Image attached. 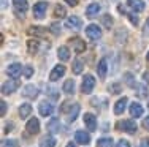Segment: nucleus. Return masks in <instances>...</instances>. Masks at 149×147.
I'll list each match as a JSON object with an SVG mask.
<instances>
[{
	"label": "nucleus",
	"instance_id": "f257e3e1",
	"mask_svg": "<svg viewBox=\"0 0 149 147\" xmlns=\"http://www.w3.org/2000/svg\"><path fill=\"white\" fill-rule=\"evenodd\" d=\"M94 87H95V79H94V76L86 75V76L83 78V84H81V92H83V93H91L92 90H94Z\"/></svg>",
	"mask_w": 149,
	"mask_h": 147
},
{
	"label": "nucleus",
	"instance_id": "f03ea898",
	"mask_svg": "<svg viewBox=\"0 0 149 147\" xmlns=\"http://www.w3.org/2000/svg\"><path fill=\"white\" fill-rule=\"evenodd\" d=\"M46 10H48V3L46 2H38L33 5V16L37 19H43L46 14Z\"/></svg>",
	"mask_w": 149,
	"mask_h": 147
},
{
	"label": "nucleus",
	"instance_id": "7ed1b4c3",
	"mask_svg": "<svg viewBox=\"0 0 149 147\" xmlns=\"http://www.w3.org/2000/svg\"><path fill=\"white\" fill-rule=\"evenodd\" d=\"M86 35H87V38H91V40H98V38L102 37V30H100V27L98 26H95V24H91V26H87V29H86Z\"/></svg>",
	"mask_w": 149,
	"mask_h": 147
},
{
	"label": "nucleus",
	"instance_id": "20e7f679",
	"mask_svg": "<svg viewBox=\"0 0 149 147\" xmlns=\"http://www.w3.org/2000/svg\"><path fill=\"white\" fill-rule=\"evenodd\" d=\"M118 128L119 130H124V131L130 133V135H133V133L136 131V124H135L133 120H122V122H119Z\"/></svg>",
	"mask_w": 149,
	"mask_h": 147
},
{
	"label": "nucleus",
	"instance_id": "39448f33",
	"mask_svg": "<svg viewBox=\"0 0 149 147\" xmlns=\"http://www.w3.org/2000/svg\"><path fill=\"white\" fill-rule=\"evenodd\" d=\"M63 75H65V66L56 65L54 68H52V71L49 73V79H51V81H57V79H60Z\"/></svg>",
	"mask_w": 149,
	"mask_h": 147
},
{
	"label": "nucleus",
	"instance_id": "423d86ee",
	"mask_svg": "<svg viewBox=\"0 0 149 147\" xmlns=\"http://www.w3.org/2000/svg\"><path fill=\"white\" fill-rule=\"evenodd\" d=\"M65 26L68 27V29H73V30H79L81 27H83V21L79 19L78 16H70L68 19H67Z\"/></svg>",
	"mask_w": 149,
	"mask_h": 147
},
{
	"label": "nucleus",
	"instance_id": "0eeeda50",
	"mask_svg": "<svg viewBox=\"0 0 149 147\" xmlns=\"http://www.w3.org/2000/svg\"><path fill=\"white\" fill-rule=\"evenodd\" d=\"M26 130H27V133H30V135H37V133L40 131V120H38V119H30L26 125Z\"/></svg>",
	"mask_w": 149,
	"mask_h": 147
},
{
	"label": "nucleus",
	"instance_id": "6e6552de",
	"mask_svg": "<svg viewBox=\"0 0 149 147\" xmlns=\"http://www.w3.org/2000/svg\"><path fill=\"white\" fill-rule=\"evenodd\" d=\"M17 86H19V82H17V81L5 82V84L2 86V93H3V95H10V93H13V92L17 89Z\"/></svg>",
	"mask_w": 149,
	"mask_h": 147
},
{
	"label": "nucleus",
	"instance_id": "1a4fd4ad",
	"mask_svg": "<svg viewBox=\"0 0 149 147\" xmlns=\"http://www.w3.org/2000/svg\"><path fill=\"white\" fill-rule=\"evenodd\" d=\"M38 95V89L33 86V84H27L22 90V97H27V98H37Z\"/></svg>",
	"mask_w": 149,
	"mask_h": 147
},
{
	"label": "nucleus",
	"instance_id": "9d476101",
	"mask_svg": "<svg viewBox=\"0 0 149 147\" xmlns=\"http://www.w3.org/2000/svg\"><path fill=\"white\" fill-rule=\"evenodd\" d=\"M84 125L87 127L89 131H94L97 128V120H95V115L94 114H86L84 115Z\"/></svg>",
	"mask_w": 149,
	"mask_h": 147
},
{
	"label": "nucleus",
	"instance_id": "9b49d317",
	"mask_svg": "<svg viewBox=\"0 0 149 147\" xmlns=\"http://www.w3.org/2000/svg\"><path fill=\"white\" fill-rule=\"evenodd\" d=\"M74 139H76V142H79V144H89V141H91V136L87 135L86 131H83V130H78L76 133H74Z\"/></svg>",
	"mask_w": 149,
	"mask_h": 147
},
{
	"label": "nucleus",
	"instance_id": "f8f14e48",
	"mask_svg": "<svg viewBox=\"0 0 149 147\" xmlns=\"http://www.w3.org/2000/svg\"><path fill=\"white\" fill-rule=\"evenodd\" d=\"M70 43L73 44L74 52H84V51H86V43H84L81 38H72V40H70Z\"/></svg>",
	"mask_w": 149,
	"mask_h": 147
},
{
	"label": "nucleus",
	"instance_id": "ddd939ff",
	"mask_svg": "<svg viewBox=\"0 0 149 147\" xmlns=\"http://www.w3.org/2000/svg\"><path fill=\"white\" fill-rule=\"evenodd\" d=\"M127 5H129L133 11H136V13H140V11H143V10H144V2H143V0H127Z\"/></svg>",
	"mask_w": 149,
	"mask_h": 147
},
{
	"label": "nucleus",
	"instance_id": "4468645a",
	"mask_svg": "<svg viewBox=\"0 0 149 147\" xmlns=\"http://www.w3.org/2000/svg\"><path fill=\"white\" fill-rule=\"evenodd\" d=\"M106 71H108V62H106V59H100V62H98V65H97L98 76L103 79L105 76H106Z\"/></svg>",
	"mask_w": 149,
	"mask_h": 147
},
{
	"label": "nucleus",
	"instance_id": "2eb2a0df",
	"mask_svg": "<svg viewBox=\"0 0 149 147\" xmlns=\"http://www.w3.org/2000/svg\"><path fill=\"white\" fill-rule=\"evenodd\" d=\"M38 109H40V114L43 115V117H48V115H51L52 114V104H49L48 101H43V103H40V108H38Z\"/></svg>",
	"mask_w": 149,
	"mask_h": 147
},
{
	"label": "nucleus",
	"instance_id": "dca6fc26",
	"mask_svg": "<svg viewBox=\"0 0 149 147\" xmlns=\"http://www.w3.org/2000/svg\"><path fill=\"white\" fill-rule=\"evenodd\" d=\"M21 73H22V66H21L19 63H13V65H10V68H8V75L11 76V78H19Z\"/></svg>",
	"mask_w": 149,
	"mask_h": 147
},
{
	"label": "nucleus",
	"instance_id": "f3484780",
	"mask_svg": "<svg viewBox=\"0 0 149 147\" xmlns=\"http://www.w3.org/2000/svg\"><path fill=\"white\" fill-rule=\"evenodd\" d=\"M130 115H132V117H141V115H143V108H141V104H138V103L130 104Z\"/></svg>",
	"mask_w": 149,
	"mask_h": 147
},
{
	"label": "nucleus",
	"instance_id": "a211bd4d",
	"mask_svg": "<svg viewBox=\"0 0 149 147\" xmlns=\"http://www.w3.org/2000/svg\"><path fill=\"white\" fill-rule=\"evenodd\" d=\"M13 5H15V8L17 10V11H21V13H26L27 8H29L27 0H13Z\"/></svg>",
	"mask_w": 149,
	"mask_h": 147
},
{
	"label": "nucleus",
	"instance_id": "6ab92c4d",
	"mask_svg": "<svg viewBox=\"0 0 149 147\" xmlns=\"http://www.w3.org/2000/svg\"><path fill=\"white\" fill-rule=\"evenodd\" d=\"M97 13H100V5L98 3H91V5H87V8H86V14L92 17V16H95Z\"/></svg>",
	"mask_w": 149,
	"mask_h": 147
},
{
	"label": "nucleus",
	"instance_id": "aec40b11",
	"mask_svg": "<svg viewBox=\"0 0 149 147\" xmlns=\"http://www.w3.org/2000/svg\"><path fill=\"white\" fill-rule=\"evenodd\" d=\"M125 106H127V98H120L118 103L114 104V114H118V115L122 114L124 109H125Z\"/></svg>",
	"mask_w": 149,
	"mask_h": 147
},
{
	"label": "nucleus",
	"instance_id": "412c9836",
	"mask_svg": "<svg viewBox=\"0 0 149 147\" xmlns=\"http://www.w3.org/2000/svg\"><path fill=\"white\" fill-rule=\"evenodd\" d=\"M57 55H59L60 60L67 62V60L70 59V51H68V48H67V46H60L59 51H57Z\"/></svg>",
	"mask_w": 149,
	"mask_h": 147
},
{
	"label": "nucleus",
	"instance_id": "4be33fe9",
	"mask_svg": "<svg viewBox=\"0 0 149 147\" xmlns=\"http://www.w3.org/2000/svg\"><path fill=\"white\" fill-rule=\"evenodd\" d=\"M56 146V139L52 136H45L40 142V147H54Z\"/></svg>",
	"mask_w": 149,
	"mask_h": 147
},
{
	"label": "nucleus",
	"instance_id": "5701e85b",
	"mask_svg": "<svg viewBox=\"0 0 149 147\" xmlns=\"http://www.w3.org/2000/svg\"><path fill=\"white\" fill-rule=\"evenodd\" d=\"M27 49H29V52L30 54H35V52L40 49V43H38L37 40H30V41H27Z\"/></svg>",
	"mask_w": 149,
	"mask_h": 147
},
{
	"label": "nucleus",
	"instance_id": "b1692460",
	"mask_svg": "<svg viewBox=\"0 0 149 147\" xmlns=\"http://www.w3.org/2000/svg\"><path fill=\"white\" fill-rule=\"evenodd\" d=\"M32 112V106H30V104L29 103H24L22 104V106H21L19 108V115H21V117H27V115H29Z\"/></svg>",
	"mask_w": 149,
	"mask_h": 147
},
{
	"label": "nucleus",
	"instance_id": "393cba45",
	"mask_svg": "<svg viewBox=\"0 0 149 147\" xmlns=\"http://www.w3.org/2000/svg\"><path fill=\"white\" fill-rule=\"evenodd\" d=\"M78 114H79V104H73L70 112H68V122H73L78 117Z\"/></svg>",
	"mask_w": 149,
	"mask_h": 147
},
{
	"label": "nucleus",
	"instance_id": "a878e982",
	"mask_svg": "<svg viewBox=\"0 0 149 147\" xmlns=\"http://www.w3.org/2000/svg\"><path fill=\"white\" fill-rule=\"evenodd\" d=\"M27 33H29V35H40V37H43V35H46V29H43V27H30V29L27 30Z\"/></svg>",
	"mask_w": 149,
	"mask_h": 147
},
{
	"label": "nucleus",
	"instance_id": "bb28decb",
	"mask_svg": "<svg viewBox=\"0 0 149 147\" xmlns=\"http://www.w3.org/2000/svg\"><path fill=\"white\" fill-rule=\"evenodd\" d=\"M63 92L68 93V95H72V93L74 92V82L72 81V79L65 81V84H63Z\"/></svg>",
	"mask_w": 149,
	"mask_h": 147
},
{
	"label": "nucleus",
	"instance_id": "cd10ccee",
	"mask_svg": "<svg viewBox=\"0 0 149 147\" xmlns=\"http://www.w3.org/2000/svg\"><path fill=\"white\" fill-rule=\"evenodd\" d=\"M97 147H113V139L111 138H100L97 141Z\"/></svg>",
	"mask_w": 149,
	"mask_h": 147
},
{
	"label": "nucleus",
	"instance_id": "c85d7f7f",
	"mask_svg": "<svg viewBox=\"0 0 149 147\" xmlns=\"http://www.w3.org/2000/svg\"><path fill=\"white\" fill-rule=\"evenodd\" d=\"M72 70H73L74 75H81V73H83V62H81V60H74L73 65H72Z\"/></svg>",
	"mask_w": 149,
	"mask_h": 147
},
{
	"label": "nucleus",
	"instance_id": "c756f323",
	"mask_svg": "<svg viewBox=\"0 0 149 147\" xmlns=\"http://www.w3.org/2000/svg\"><path fill=\"white\" fill-rule=\"evenodd\" d=\"M65 14H67L65 8H63L62 5H56V8H54V16H56V17H63Z\"/></svg>",
	"mask_w": 149,
	"mask_h": 147
},
{
	"label": "nucleus",
	"instance_id": "7c9ffc66",
	"mask_svg": "<svg viewBox=\"0 0 149 147\" xmlns=\"http://www.w3.org/2000/svg\"><path fill=\"white\" fill-rule=\"evenodd\" d=\"M102 22H103V26L106 27V29H111V26H113V17L109 16V14H105L103 17H102Z\"/></svg>",
	"mask_w": 149,
	"mask_h": 147
},
{
	"label": "nucleus",
	"instance_id": "2f4dec72",
	"mask_svg": "<svg viewBox=\"0 0 149 147\" xmlns=\"http://www.w3.org/2000/svg\"><path fill=\"white\" fill-rule=\"evenodd\" d=\"M2 147H19L16 139H5V141L2 142Z\"/></svg>",
	"mask_w": 149,
	"mask_h": 147
},
{
	"label": "nucleus",
	"instance_id": "473e14b6",
	"mask_svg": "<svg viewBox=\"0 0 149 147\" xmlns=\"http://www.w3.org/2000/svg\"><path fill=\"white\" fill-rule=\"evenodd\" d=\"M59 128V120L57 119H52L51 122H48V130L49 131H56Z\"/></svg>",
	"mask_w": 149,
	"mask_h": 147
},
{
	"label": "nucleus",
	"instance_id": "72a5a7b5",
	"mask_svg": "<svg viewBox=\"0 0 149 147\" xmlns=\"http://www.w3.org/2000/svg\"><path fill=\"white\" fill-rule=\"evenodd\" d=\"M120 89H122V87H120L119 84H111V86L108 87V90L111 93H114V95H116V93H120Z\"/></svg>",
	"mask_w": 149,
	"mask_h": 147
},
{
	"label": "nucleus",
	"instance_id": "f704fd0d",
	"mask_svg": "<svg viewBox=\"0 0 149 147\" xmlns=\"http://www.w3.org/2000/svg\"><path fill=\"white\" fill-rule=\"evenodd\" d=\"M24 75H26V78H32V76H33V68H32V66H26Z\"/></svg>",
	"mask_w": 149,
	"mask_h": 147
},
{
	"label": "nucleus",
	"instance_id": "c9c22d12",
	"mask_svg": "<svg viewBox=\"0 0 149 147\" xmlns=\"http://www.w3.org/2000/svg\"><path fill=\"white\" fill-rule=\"evenodd\" d=\"M116 147H130V142H129V141H125V139H120Z\"/></svg>",
	"mask_w": 149,
	"mask_h": 147
},
{
	"label": "nucleus",
	"instance_id": "e433bc0d",
	"mask_svg": "<svg viewBox=\"0 0 149 147\" xmlns=\"http://www.w3.org/2000/svg\"><path fill=\"white\" fill-rule=\"evenodd\" d=\"M51 30H52V33H54V35H59V24H57V22L52 24V26H51Z\"/></svg>",
	"mask_w": 149,
	"mask_h": 147
},
{
	"label": "nucleus",
	"instance_id": "4c0bfd02",
	"mask_svg": "<svg viewBox=\"0 0 149 147\" xmlns=\"http://www.w3.org/2000/svg\"><path fill=\"white\" fill-rule=\"evenodd\" d=\"M143 128H144V130H148V131H149V117H146V119L143 120Z\"/></svg>",
	"mask_w": 149,
	"mask_h": 147
},
{
	"label": "nucleus",
	"instance_id": "58836bf2",
	"mask_svg": "<svg viewBox=\"0 0 149 147\" xmlns=\"http://www.w3.org/2000/svg\"><path fill=\"white\" fill-rule=\"evenodd\" d=\"M67 3H68L70 6H76L78 5V2H79V0H65Z\"/></svg>",
	"mask_w": 149,
	"mask_h": 147
},
{
	"label": "nucleus",
	"instance_id": "ea45409f",
	"mask_svg": "<svg viewBox=\"0 0 149 147\" xmlns=\"http://www.w3.org/2000/svg\"><path fill=\"white\" fill-rule=\"evenodd\" d=\"M141 147H149V138H146V139L141 141Z\"/></svg>",
	"mask_w": 149,
	"mask_h": 147
},
{
	"label": "nucleus",
	"instance_id": "a19ab883",
	"mask_svg": "<svg viewBox=\"0 0 149 147\" xmlns=\"http://www.w3.org/2000/svg\"><path fill=\"white\" fill-rule=\"evenodd\" d=\"M144 35H149V17L146 21V26H144Z\"/></svg>",
	"mask_w": 149,
	"mask_h": 147
},
{
	"label": "nucleus",
	"instance_id": "79ce46f5",
	"mask_svg": "<svg viewBox=\"0 0 149 147\" xmlns=\"http://www.w3.org/2000/svg\"><path fill=\"white\" fill-rule=\"evenodd\" d=\"M6 114V103L5 101H2V115Z\"/></svg>",
	"mask_w": 149,
	"mask_h": 147
},
{
	"label": "nucleus",
	"instance_id": "37998d69",
	"mask_svg": "<svg viewBox=\"0 0 149 147\" xmlns=\"http://www.w3.org/2000/svg\"><path fill=\"white\" fill-rule=\"evenodd\" d=\"M143 79H144V81H146V82L149 84V71H146V73L143 75Z\"/></svg>",
	"mask_w": 149,
	"mask_h": 147
},
{
	"label": "nucleus",
	"instance_id": "c03bdc74",
	"mask_svg": "<svg viewBox=\"0 0 149 147\" xmlns=\"http://www.w3.org/2000/svg\"><path fill=\"white\" fill-rule=\"evenodd\" d=\"M67 147H74V144H73V142H70V144H67Z\"/></svg>",
	"mask_w": 149,
	"mask_h": 147
},
{
	"label": "nucleus",
	"instance_id": "a18cd8bd",
	"mask_svg": "<svg viewBox=\"0 0 149 147\" xmlns=\"http://www.w3.org/2000/svg\"><path fill=\"white\" fill-rule=\"evenodd\" d=\"M148 60H149V52H148Z\"/></svg>",
	"mask_w": 149,
	"mask_h": 147
}]
</instances>
